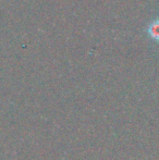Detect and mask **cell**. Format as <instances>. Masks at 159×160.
<instances>
[{
	"label": "cell",
	"mask_w": 159,
	"mask_h": 160,
	"mask_svg": "<svg viewBox=\"0 0 159 160\" xmlns=\"http://www.w3.org/2000/svg\"><path fill=\"white\" fill-rule=\"evenodd\" d=\"M147 34L152 39L159 42V19H156L152 22L147 28Z\"/></svg>",
	"instance_id": "obj_1"
}]
</instances>
